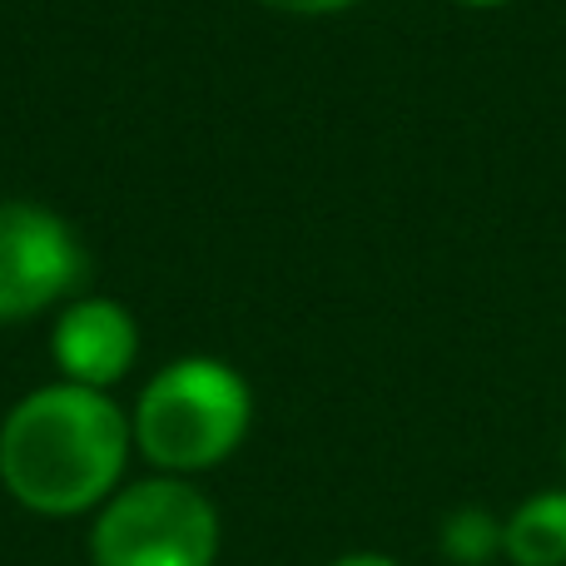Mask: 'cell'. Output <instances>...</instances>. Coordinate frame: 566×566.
<instances>
[{"instance_id":"6","label":"cell","mask_w":566,"mask_h":566,"mask_svg":"<svg viewBox=\"0 0 566 566\" xmlns=\"http://www.w3.org/2000/svg\"><path fill=\"white\" fill-rule=\"evenodd\" d=\"M502 552L512 566H566V492H542L502 522Z\"/></svg>"},{"instance_id":"10","label":"cell","mask_w":566,"mask_h":566,"mask_svg":"<svg viewBox=\"0 0 566 566\" xmlns=\"http://www.w3.org/2000/svg\"><path fill=\"white\" fill-rule=\"evenodd\" d=\"M458 6H472V10H492V6H507V0H458Z\"/></svg>"},{"instance_id":"8","label":"cell","mask_w":566,"mask_h":566,"mask_svg":"<svg viewBox=\"0 0 566 566\" xmlns=\"http://www.w3.org/2000/svg\"><path fill=\"white\" fill-rule=\"evenodd\" d=\"M269 10H283V15H333V10H348L358 0H259Z\"/></svg>"},{"instance_id":"1","label":"cell","mask_w":566,"mask_h":566,"mask_svg":"<svg viewBox=\"0 0 566 566\" xmlns=\"http://www.w3.org/2000/svg\"><path fill=\"white\" fill-rule=\"evenodd\" d=\"M129 422L105 392L55 382L10 408L0 428V482L40 517H75L115 492Z\"/></svg>"},{"instance_id":"5","label":"cell","mask_w":566,"mask_h":566,"mask_svg":"<svg viewBox=\"0 0 566 566\" xmlns=\"http://www.w3.org/2000/svg\"><path fill=\"white\" fill-rule=\"evenodd\" d=\"M50 348H55V363H60V373H65V382L105 392L109 382H119L129 373V363H135L139 328L119 303L80 298L60 313Z\"/></svg>"},{"instance_id":"4","label":"cell","mask_w":566,"mask_h":566,"mask_svg":"<svg viewBox=\"0 0 566 566\" xmlns=\"http://www.w3.org/2000/svg\"><path fill=\"white\" fill-rule=\"evenodd\" d=\"M85 254L60 214L40 205H0V323L35 318L75 289Z\"/></svg>"},{"instance_id":"2","label":"cell","mask_w":566,"mask_h":566,"mask_svg":"<svg viewBox=\"0 0 566 566\" xmlns=\"http://www.w3.org/2000/svg\"><path fill=\"white\" fill-rule=\"evenodd\" d=\"M254 398L219 358H179L155 373L135 408V442L169 472H205L244 442Z\"/></svg>"},{"instance_id":"3","label":"cell","mask_w":566,"mask_h":566,"mask_svg":"<svg viewBox=\"0 0 566 566\" xmlns=\"http://www.w3.org/2000/svg\"><path fill=\"white\" fill-rule=\"evenodd\" d=\"M90 557L95 566H214L219 512L179 478L135 482L99 512Z\"/></svg>"},{"instance_id":"7","label":"cell","mask_w":566,"mask_h":566,"mask_svg":"<svg viewBox=\"0 0 566 566\" xmlns=\"http://www.w3.org/2000/svg\"><path fill=\"white\" fill-rule=\"evenodd\" d=\"M442 557L458 566H488L502 552V522L482 507H462L442 522Z\"/></svg>"},{"instance_id":"9","label":"cell","mask_w":566,"mask_h":566,"mask_svg":"<svg viewBox=\"0 0 566 566\" xmlns=\"http://www.w3.org/2000/svg\"><path fill=\"white\" fill-rule=\"evenodd\" d=\"M333 566H398V562L373 557V552H358V557H343V562H333Z\"/></svg>"}]
</instances>
